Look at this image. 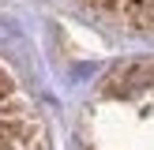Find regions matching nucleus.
Listing matches in <instances>:
<instances>
[{
  "label": "nucleus",
  "mask_w": 154,
  "mask_h": 150,
  "mask_svg": "<svg viewBox=\"0 0 154 150\" xmlns=\"http://www.w3.org/2000/svg\"><path fill=\"white\" fill-rule=\"evenodd\" d=\"M79 150H154V56L117 64L79 120Z\"/></svg>",
  "instance_id": "nucleus-1"
},
{
  "label": "nucleus",
  "mask_w": 154,
  "mask_h": 150,
  "mask_svg": "<svg viewBox=\"0 0 154 150\" xmlns=\"http://www.w3.org/2000/svg\"><path fill=\"white\" fill-rule=\"evenodd\" d=\"M75 4L117 30L154 38V0H75Z\"/></svg>",
  "instance_id": "nucleus-3"
},
{
  "label": "nucleus",
  "mask_w": 154,
  "mask_h": 150,
  "mask_svg": "<svg viewBox=\"0 0 154 150\" xmlns=\"http://www.w3.org/2000/svg\"><path fill=\"white\" fill-rule=\"evenodd\" d=\"M0 150H53L42 109L4 60H0Z\"/></svg>",
  "instance_id": "nucleus-2"
}]
</instances>
